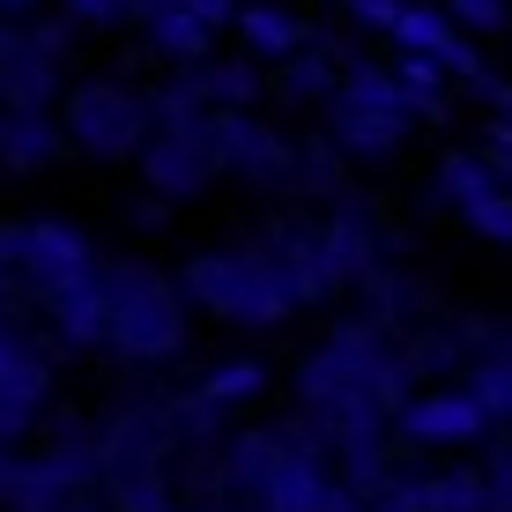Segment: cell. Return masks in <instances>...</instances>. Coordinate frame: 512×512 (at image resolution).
Returning a JSON list of instances; mask_svg holds the SVG:
<instances>
[{
  "label": "cell",
  "instance_id": "1",
  "mask_svg": "<svg viewBox=\"0 0 512 512\" xmlns=\"http://www.w3.org/2000/svg\"><path fill=\"white\" fill-rule=\"evenodd\" d=\"M223 483H231L238 512H357V498L334 490L327 461L312 453V431L297 423H268L223 446Z\"/></svg>",
  "mask_w": 512,
  "mask_h": 512
},
{
  "label": "cell",
  "instance_id": "2",
  "mask_svg": "<svg viewBox=\"0 0 512 512\" xmlns=\"http://www.w3.org/2000/svg\"><path fill=\"white\" fill-rule=\"evenodd\" d=\"M104 349L127 364H171L186 349V290L149 260L104 268Z\"/></svg>",
  "mask_w": 512,
  "mask_h": 512
},
{
  "label": "cell",
  "instance_id": "3",
  "mask_svg": "<svg viewBox=\"0 0 512 512\" xmlns=\"http://www.w3.org/2000/svg\"><path fill=\"white\" fill-rule=\"evenodd\" d=\"M179 290H186V305L216 312V320H231V327H282L297 312V297H290V282H282L268 245H216V253H193Z\"/></svg>",
  "mask_w": 512,
  "mask_h": 512
},
{
  "label": "cell",
  "instance_id": "4",
  "mask_svg": "<svg viewBox=\"0 0 512 512\" xmlns=\"http://www.w3.org/2000/svg\"><path fill=\"white\" fill-rule=\"evenodd\" d=\"M409 97L394 90V75L372 60H349L342 67V90L327 97V127L342 156H394L401 134H409Z\"/></svg>",
  "mask_w": 512,
  "mask_h": 512
},
{
  "label": "cell",
  "instance_id": "5",
  "mask_svg": "<svg viewBox=\"0 0 512 512\" xmlns=\"http://www.w3.org/2000/svg\"><path fill=\"white\" fill-rule=\"evenodd\" d=\"M60 127L75 134V149H90V156H141L149 134H156V104H149V90H134V82L90 75V82H75Z\"/></svg>",
  "mask_w": 512,
  "mask_h": 512
},
{
  "label": "cell",
  "instance_id": "6",
  "mask_svg": "<svg viewBox=\"0 0 512 512\" xmlns=\"http://www.w3.org/2000/svg\"><path fill=\"white\" fill-rule=\"evenodd\" d=\"M67 23H8L0 15V112H45L60 90Z\"/></svg>",
  "mask_w": 512,
  "mask_h": 512
},
{
  "label": "cell",
  "instance_id": "7",
  "mask_svg": "<svg viewBox=\"0 0 512 512\" xmlns=\"http://www.w3.org/2000/svg\"><path fill=\"white\" fill-rule=\"evenodd\" d=\"M141 179L164 201H193L223 179V149H216V112L186 119V127H156L149 149H141Z\"/></svg>",
  "mask_w": 512,
  "mask_h": 512
},
{
  "label": "cell",
  "instance_id": "8",
  "mask_svg": "<svg viewBox=\"0 0 512 512\" xmlns=\"http://www.w3.org/2000/svg\"><path fill=\"white\" fill-rule=\"evenodd\" d=\"M45 401H52V349L30 327L0 320V446H15L45 416Z\"/></svg>",
  "mask_w": 512,
  "mask_h": 512
},
{
  "label": "cell",
  "instance_id": "9",
  "mask_svg": "<svg viewBox=\"0 0 512 512\" xmlns=\"http://www.w3.org/2000/svg\"><path fill=\"white\" fill-rule=\"evenodd\" d=\"M438 193H446V201L468 216V231H475V238L512 245V186L498 179V164H490V156L453 149L446 164H438Z\"/></svg>",
  "mask_w": 512,
  "mask_h": 512
},
{
  "label": "cell",
  "instance_id": "10",
  "mask_svg": "<svg viewBox=\"0 0 512 512\" xmlns=\"http://www.w3.org/2000/svg\"><path fill=\"white\" fill-rule=\"evenodd\" d=\"M216 149H223V171H238L253 186H290L297 171V141L253 112H216Z\"/></svg>",
  "mask_w": 512,
  "mask_h": 512
},
{
  "label": "cell",
  "instance_id": "11",
  "mask_svg": "<svg viewBox=\"0 0 512 512\" xmlns=\"http://www.w3.org/2000/svg\"><path fill=\"white\" fill-rule=\"evenodd\" d=\"M401 52H423V60H438L446 75H461L468 90L483 82V60L468 52V38L453 30V15L446 8H431V0H401V15H394V30H386Z\"/></svg>",
  "mask_w": 512,
  "mask_h": 512
},
{
  "label": "cell",
  "instance_id": "12",
  "mask_svg": "<svg viewBox=\"0 0 512 512\" xmlns=\"http://www.w3.org/2000/svg\"><path fill=\"white\" fill-rule=\"evenodd\" d=\"M90 268H97V245L82 238V223H60V216L30 223L23 275L38 282V297H45V290H60V282H75V275H90Z\"/></svg>",
  "mask_w": 512,
  "mask_h": 512
},
{
  "label": "cell",
  "instance_id": "13",
  "mask_svg": "<svg viewBox=\"0 0 512 512\" xmlns=\"http://www.w3.org/2000/svg\"><path fill=\"white\" fill-rule=\"evenodd\" d=\"M401 431L416 438V446H468V438L490 431V409L475 394H423L401 409Z\"/></svg>",
  "mask_w": 512,
  "mask_h": 512
},
{
  "label": "cell",
  "instance_id": "14",
  "mask_svg": "<svg viewBox=\"0 0 512 512\" xmlns=\"http://www.w3.org/2000/svg\"><path fill=\"white\" fill-rule=\"evenodd\" d=\"M45 320H52V334H60L67 349H104V268L45 290Z\"/></svg>",
  "mask_w": 512,
  "mask_h": 512
},
{
  "label": "cell",
  "instance_id": "15",
  "mask_svg": "<svg viewBox=\"0 0 512 512\" xmlns=\"http://www.w3.org/2000/svg\"><path fill=\"white\" fill-rule=\"evenodd\" d=\"M60 141H67V127L52 112H0V171L30 179V171H45L60 156Z\"/></svg>",
  "mask_w": 512,
  "mask_h": 512
},
{
  "label": "cell",
  "instance_id": "16",
  "mask_svg": "<svg viewBox=\"0 0 512 512\" xmlns=\"http://www.w3.org/2000/svg\"><path fill=\"white\" fill-rule=\"evenodd\" d=\"M238 38L253 60H290V52H305V23H297L282 0H245L238 8Z\"/></svg>",
  "mask_w": 512,
  "mask_h": 512
},
{
  "label": "cell",
  "instance_id": "17",
  "mask_svg": "<svg viewBox=\"0 0 512 512\" xmlns=\"http://www.w3.org/2000/svg\"><path fill=\"white\" fill-rule=\"evenodd\" d=\"M193 82H201V104H208V112H253V104H260V67H253V52H245V60H201V67H193Z\"/></svg>",
  "mask_w": 512,
  "mask_h": 512
},
{
  "label": "cell",
  "instance_id": "18",
  "mask_svg": "<svg viewBox=\"0 0 512 512\" xmlns=\"http://www.w3.org/2000/svg\"><path fill=\"white\" fill-rule=\"evenodd\" d=\"M141 23H149V45L164 52V60H179V67H201L208 45H216V30H208L201 15H186V8H149Z\"/></svg>",
  "mask_w": 512,
  "mask_h": 512
},
{
  "label": "cell",
  "instance_id": "19",
  "mask_svg": "<svg viewBox=\"0 0 512 512\" xmlns=\"http://www.w3.org/2000/svg\"><path fill=\"white\" fill-rule=\"evenodd\" d=\"M260 394H268V364L260 357H223L216 372L201 379L193 401H201V409H245V401H260Z\"/></svg>",
  "mask_w": 512,
  "mask_h": 512
},
{
  "label": "cell",
  "instance_id": "20",
  "mask_svg": "<svg viewBox=\"0 0 512 512\" xmlns=\"http://www.w3.org/2000/svg\"><path fill=\"white\" fill-rule=\"evenodd\" d=\"M282 67H290V75H282V97H290V104H312V97H334V90H342L334 45H320V38H312L305 52H290Z\"/></svg>",
  "mask_w": 512,
  "mask_h": 512
},
{
  "label": "cell",
  "instance_id": "21",
  "mask_svg": "<svg viewBox=\"0 0 512 512\" xmlns=\"http://www.w3.org/2000/svg\"><path fill=\"white\" fill-rule=\"evenodd\" d=\"M394 90L409 97L416 119H446V67H438V60H423V52H401Z\"/></svg>",
  "mask_w": 512,
  "mask_h": 512
},
{
  "label": "cell",
  "instance_id": "22",
  "mask_svg": "<svg viewBox=\"0 0 512 512\" xmlns=\"http://www.w3.org/2000/svg\"><path fill=\"white\" fill-rule=\"evenodd\" d=\"M468 394L490 409V423H512V334H505V349H483V364H475V386H468Z\"/></svg>",
  "mask_w": 512,
  "mask_h": 512
},
{
  "label": "cell",
  "instance_id": "23",
  "mask_svg": "<svg viewBox=\"0 0 512 512\" xmlns=\"http://www.w3.org/2000/svg\"><path fill=\"white\" fill-rule=\"evenodd\" d=\"M67 8V23H82V30H112V23H127V15H141V0H60Z\"/></svg>",
  "mask_w": 512,
  "mask_h": 512
},
{
  "label": "cell",
  "instance_id": "24",
  "mask_svg": "<svg viewBox=\"0 0 512 512\" xmlns=\"http://www.w3.org/2000/svg\"><path fill=\"white\" fill-rule=\"evenodd\" d=\"M453 30H505L512 23V0H446Z\"/></svg>",
  "mask_w": 512,
  "mask_h": 512
},
{
  "label": "cell",
  "instance_id": "25",
  "mask_svg": "<svg viewBox=\"0 0 512 512\" xmlns=\"http://www.w3.org/2000/svg\"><path fill=\"white\" fill-rule=\"evenodd\" d=\"M349 15H357L364 30H394V15H401V0H342Z\"/></svg>",
  "mask_w": 512,
  "mask_h": 512
},
{
  "label": "cell",
  "instance_id": "26",
  "mask_svg": "<svg viewBox=\"0 0 512 512\" xmlns=\"http://www.w3.org/2000/svg\"><path fill=\"white\" fill-rule=\"evenodd\" d=\"M475 97H483V104H498V119L512 127V82H498V75H483V82H475Z\"/></svg>",
  "mask_w": 512,
  "mask_h": 512
},
{
  "label": "cell",
  "instance_id": "27",
  "mask_svg": "<svg viewBox=\"0 0 512 512\" xmlns=\"http://www.w3.org/2000/svg\"><path fill=\"white\" fill-rule=\"evenodd\" d=\"M490 164H498V179L512 186V127H505V119L490 127Z\"/></svg>",
  "mask_w": 512,
  "mask_h": 512
},
{
  "label": "cell",
  "instance_id": "28",
  "mask_svg": "<svg viewBox=\"0 0 512 512\" xmlns=\"http://www.w3.org/2000/svg\"><path fill=\"white\" fill-rule=\"evenodd\" d=\"M164 216H171V201H164V193H149V201L134 208V223H141V231H156V223H164Z\"/></svg>",
  "mask_w": 512,
  "mask_h": 512
},
{
  "label": "cell",
  "instance_id": "29",
  "mask_svg": "<svg viewBox=\"0 0 512 512\" xmlns=\"http://www.w3.org/2000/svg\"><path fill=\"white\" fill-rule=\"evenodd\" d=\"M38 8H45V0H0V15H8V23H30Z\"/></svg>",
  "mask_w": 512,
  "mask_h": 512
},
{
  "label": "cell",
  "instance_id": "30",
  "mask_svg": "<svg viewBox=\"0 0 512 512\" xmlns=\"http://www.w3.org/2000/svg\"><path fill=\"white\" fill-rule=\"evenodd\" d=\"M141 512H186L179 498H149V505H141Z\"/></svg>",
  "mask_w": 512,
  "mask_h": 512
}]
</instances>
